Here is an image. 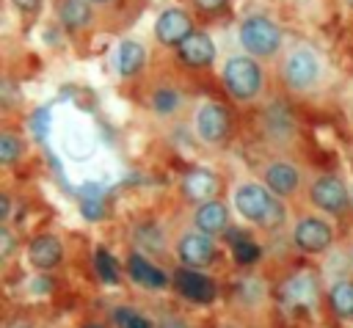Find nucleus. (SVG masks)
Returning a JSON list of instances; mask_svg holds the SVG:
<instances>
[{
  "label": "nucleus",
  "mask_w": 353,
  "mask_h": 328,
  "mask_svg": "<svg viewBox=\"0 0 353 328\" xmlns=\"http://www.w3.org/2000/svg\"><path fill=\"white\" fill-rule=\"evenodd\" d=\"M234 207L243 218L265 226V229H273L281 223L284 212L279 207V201L273 198V193L268 187H259V185H240L234 190Z\"/></svg>",
  "instance_id": "f257e3e1"
},
{
  "label": "nucleus",
  "mask_w": 353,
  "mask_h": 328,
  "mask_svg": "<svg viewBox=\"0 0 353 328\" xmlns=\"http://www.w3.org/2000/svg\"><path fill=\"white\" fill-rule=\"evenodd\" d=\"M237 36H240V44H243L251 55L270 58V55L281 47V30H279V25H276L273 19H268V17H259V14L243 19Z\"/></svg>",
  "instance_id": "f03ea898"
},
{
  "label": "nucleus",
  "mask_w": 353,
  "mask_h": 328,
  "mask_svg": "<svg viewBox=\"0 0 353 328\" xmlns=\"http://www.w3.org/2000/svg\"><path fill=\"white\" fill-rule=\"evenodd\" d=\"M223 85L234 99H251L262 88V69L251 55H234L223 66Z\"/></svg>",
  "instance_id": "7ed1b4c3"
},
{
  "label": "nucleus",
  "mask_w": 353,
  "mask_h": 328,
  "mask_svg": "<svg viewBox=\"0 0 353 328\" xmlns=\"http://www.w3.org/2000/svg\"><path fill=\"white\" fill-rule=\"evenodd\" d=\"M171 284H174V289L188 300V303H201V306H207V303H212L215 298H218V287H215V281L207 276V273H201L199 267H176L174 270V276H171Z\"/></svg>",
  "instance_id": "20e7f679"
},
{
  "label": "nucleus",
  "mask_w": 353,
  "mask_h": 328,
  "mask_svg": "<svg viewBox=\"0 0 353 328\" xmlns=\"http://www.w3.org/2000/svg\"><path fill=\"white\" fill-rule=\"evenodd\" d=\"M281 77L295 91L312 88L317 83V77H320V61H317V55L312 50H306V47L290 52V58L281 66Z\"/></svg>",
  "instance_id": "39448f33"
},
{
  "label": "nucleus",
  "mask_w": 353,
  "mask_h": 328,
  "mask_svg": "<svg viewBox=\"0 0 353 328\" xmlns=\"http://www.w3.org/2000/svg\"><path fill=\"white\" fill-rule=\"evenodd\" d=\"M176 256L185 267H207L215 262V243L204 232H185L176 243Z\"/></svg>",
  "instance_id": "423d86ee"
},
{
  "label": "nucleus",
  "mask_w": 353,
  "mask_h": 328,
  "mask_svg": "<svg viewBox=\"0 0 353 328\" xmlns=\"http://www.w3.org/2000/svg\"><path fill=\"white\" fill-rule=\"evenodd\" d=\"M292 240H295V245H298L301 251H306V254H320V251H325V248L334 243V232H331V226H328L325 221H320V218H301V221L295 223V229H292Z\"/></svg>",
  "instance_id": "0eeeda50"
},
{
  "label": "nucleus",
  "mask_w": 353,
  "mask_h": 328,
  "mask_svg": "<svg viewBox=\"0 0 353 328\" xmlns=\"http://www.w3.org/2000/svg\"><path fill=\"white\" fill-rule=\"evenodd\" d=\"M157 41L165 47H179L193 33V19L182 8H165L154 22Z\"/></svg>",
  "instance_id": "6e6552de"
},
{
  "label": "nucleus",
  "mask_w": 353,
  "mask_h": 328,
  "mask_svg": "<svg viewBox=\"0 0 353 328\" xmlns=\"http://www.w3.org/2000/svg\"><path fill=\"white\" fill-rule=\"evenodd\" d=\"M312 201L331 215H342L350 204V193L336 176H320L312 185Z\"/></svg>",
  "instance_id": "1a4fd4ad"
},
{
  "label": "nucleus",
  "mask_w": 353,
  "mask_h": 328,
  "mask_svg": "<svg viewBox=\"0 0 353 328\" xmlns=\"http://www.w3.org/2000/svg\"><path fill=\"white\" fill-rule=\"evenodd\" d=\"M196 132L201 135V141L207 143H221L229 135V110L223 105L207 102L199 113H196Z\"/></svg>",
  "instance_id": "9d476101"
},
{
  "label": "nucleus",
  "mask_w": 353,
  "mask_h": 328,
  "mask_svg": "<svg viewBox=\"0 0 353 328\" xmlns=\"http://www.w3.org/2000/svg\"><path fill=\"white\" fill-rule=\"evenodd\" d=\"M317 295H320V281H317V276L309 273V270L290 276V278L284 281V287H281V298H284V303L298 306V309L312 306V303L317 300Z\"/></svg>",
  "instance_id": "9b49d317"
},
{
  "label": "nucleus",
  "mask_w": 353,
  "mask_h": 328,
  "mask_svg": "<svg viewBox=\"0 0 353 328\" xmlns=\"http://www.w3.org/2000/svg\"><path fill=\"white\" fill-rule=\"evenodd\" d=\"M176 55L182 63L193 66V69H204L215 61V44L212 39L204 33V30H193L179 47H176Z\"/></svg>",
  "instance_id": "f8f14e48"
},
{
  "label": "nucleus",
  "mask_w": 353,
  "mask_h": 328,
  "mask_svg": "<svg viewBox=\"0 0 353 328\" xmlns=\"http://www.w3.org/2000/svg\"><path fill=\"white\" fill-rule=\"evenodd\" d=\"M127 273L132 276L135 284L149 287V289H163V287H168V281H171V276H165L163 267L152 265V262H149L146 256H141V254H130V259H127Z\"/></svg>",
  "instance_id": "ddd939ff"
},
{
  "label": "nucleus",
  "mask_w": 353,
  "mask_h": 328,
  "mask_svg": "<svg viewBox=\"0 0 353 328\" xmlns=\"http://www.w3.org/2000/svg\"><path fill=\"white\" fill-rule=\"evenodd\" d=\"M265 185L273 196H292L298 190V168L287 160H276L265 168Z\"/></svg>",
  "instance_id": "4468645a"
},
{
  "label": "nucleus",
  "mask_w": 353,
  "mask_h": 328,
  "mask_svg": "<svg viewBox=\"0 0 353 328\" xmlns=\"http://www.w3.org/2000/svg\"><path fill=\"white\" fill-rule=\"evenodd\" d=\"M61 256H63V245H61V240L52 237V234H41V237H36V240L28 245V259H30V265H33L36 270H50V267H55V265L61 262Z\"/></svg>",
  "instance_id": "2eb2a0df"
},
{
  "label": "nucleus",
  "mask_w": 353,
  "mask_h": 328,
  "mask_svg": "<svg viewBox=\"0 0 353 328\" xmlns=\"http://www.w3.org/2000/svg\"><path fill=\"white\" fill-rule=\"evenodd\" d=\"M182 190L190 201H212V196L218 193V176L207 168H193L185 174L182 179Z\"/></svg>",
  "instance_id": "dca6fc26"
},
{
  "label": "nucleus",
  "mask_w": 353,
  "mask_h": 328,
  "mask_svg": "<svg viewBox=\"0 0 353 328\" xmlns=\"http://www.w3.org/2000/svg\"><path fill=\"white\" fill-rule=\"evenodd\" d=\"M193 221H196V229L199 232H204V234H221L226 226H229V209L221 204V201H204L199 209H196V215H193Z\"/></svg>",
  "instance_id": "f3484780"
},
{
  "label": "nucleus",
  "mask_w": 353,
  "mask_h": 328,
  "mask_svg": "<svg viewBox=\"0 0 353 328\" xmlns=\"http://www.w3.org/2000/svg\"><path fill=\"white\" fill-rule=\"evenodd\" d=\"M328 306H331V311H334L336 317H342V320H350V317H353V281H350V278H342V281H336V284L331 287V292H328Z\"/></svg>",
  "instance_id": "a211bd4d"
},
{
  "label": "nucleus",
  "mask_w": 353,
  "mask_h": 328,
  "mask_svg": "<svg viewBox=\"0 0 353 328\" xmlns=\"http://www.w3.org/2000/svg\"><path fill=\"white\" fill-rule=\"evenodd\" d=\"M116 61H119V72H121L124 77H130V74H135V72L143 66V61H146V50H143L138 41L127 39V41L119 44V55H116Z\"/></svg>",
  "instance_id": "6ab92c4d"
},
{
  "label": "nucleus",
  "mask_w": 353,
  "mask_h": 328,
  "mask_svg": "<svg viewBox=\"0 0 353 328\" xmlns=\"http://www.w3.org/2000/svg\"><path fill=\"white\" fill-rule=\"evenodd\" d=\"M58 17L66 28H83L91 19V8L88 0H63L58 6Z\"/></svg>",
  "instance_id": "aec40b11"
},
{
  "label": "nucleus",
  "mask_w": 353,
  "mask_h": 328,
  "mask_svg": "<svg viewBox=\"0 0 353 328\" xmlns=\"http://www.w3.org/2000/svg\"><path fill=\"white\" fill-rule=\"evenodd\" d=\"M110 320H113L116 328H154L152 320L146 314H141L138 309H132V306H116L110 311Z\"/></svg>",
  "instance_id": "412c9836"
},
{
  "label": "nucleus",
  "mask_w": 353,
  "mask_h": 328,
  "mask_svg": "<svg viewBox=\"0 0 353 328\" xmlns=\"http://www.w3.org/2000/svg\"><path fill=\"white\" fill-rule=\"evenodd\" d=\"M94 267H97V273H99V278L105 281V284H119V265H116V259L105 251V248H97V254H94Z\"/></svg>",
  "instance_id": "4be33fe9"
},
{
  "label": "nucleus",
  "mask_w": 353,
  "mask_h": 328,
  "mask_svg": "<svg viewBox=\"0 0 353 328\" xmlns=\"http://www.w3.org/2000/svg\"><path fill=\"white\" fill-rule=\"evenodd\" d=\"M182 105V96L176 94V91H171V88H157L154 94H152V107L157 110V113H171V110H176Z\"/></svg>",
  "instance_id": "5701e85b"
},
{
  "label": "nucleus",
  "mask_w": 353,
  "mask_h": 328,
  "mask_svg": "<svg viewBox=\"0 0 353 328\" xmlns=\"http://www.w3.org/2000/svg\"><path fill=\"white\" fill-rule=\"evenodd\" d=\"M232 254H234V262L237 265H254L256 259H259V254H262V248L254 243V240H240V243H234L232 245Z\"/></svg>",
  "instance_id": "b1692460"
},
{
  "label": "nucleus",
  "mask_w": 353,
  "mask_h": 328,
  "mask_svg": "<svg viewBox=\"0 0 353 328\" xmlns=\"http://www.w3.org/2000/svg\"><path fill=\"white\" fill-rule=\"evenodd\" d=\"M19 154H22V141L17 135H11V132H3L0 135V163L11 165Z\"/></svg>",
  "instance_id": "393cba45"
},
{
  "label": "nucleus",
  "mask_w": 353,
  "mask_h": 328,
  "mask_svg": "<svg viewBox=\"0 0 353 328\" xmlns=\"http://www.w3.org/2000/svg\"><path fill=\"white\" fill-rule=\"evenodd\" d=\"M83 215L91 218V221H97V218L105 215V198H102V193L97 190V185H91V190H85V198H83Z\"/></svg>",
  "instance_id": "a878e982"
},
{
  "label": "nucleus",
  "mask_w": 353,
  "mask_h": 328,
  "mask_svg": "<svg viewBox=\"0 0 353 328\" xmlns=\"http://www.w3.org/2000/svg\"><path fill=\"white\" fill-rule=\"evenodd\" d=\"M229 0H193V6L201 11V14H218Z\"/></svg>",
  "instance_id": "bb28decb"
},
{
  "label": "nucleus",
  "mask_w": 353,
  "mask_h": 328,
  "mask_svg": "<svg viewBox=\"0 0 353 328\" xmlns=\"http://www.w3.org/2000/svg\"><path fill=\"white\" fill-rule=\"evenodd\" d=\"M11 3H14V8H19L25 14H36L41 8V0H11Z\"/></svg>",
  "instance_id": "cd10ccee"
},
{
  "label": "nucleus",
  "mask_w": 353,
  "mask_h": 328,
  "mask_svg": "<svg viewBox=\"0 0 353 328\" xmlns=\"http://www.w3.org/2000/svg\"><path fill=\"white\" fill-rule=\"evenodd\" d=\"M11 245H14L11 232H8V229H0V254L8 256V254H11Z\"/></svg>",
  "instance_id": "c85d7f7f"
},
{
  "label": "nucleus",
  "mask_w": 353,
  "mask_h": 328,
  "mask_svg": "<svg viewBox=\"0 0 353 328\" xmlns=\"http://www.w3.org/2000/svg\"><path fill=\"white\" fill-rule=\"evenodd\" d=\"M6 328H33V322H30L25 314H17V317H11V320L6 322Z\"/></svg>",
  "instance_id": "c756f323"
},
{
  "label": "nucleus",
  "mask_w": 353,
  "mask_h": 328,
  "mask_svg": "<svg viewBox=\"0 0 353 328\" xmlns=\"http://www.w3.org/2000/svg\"><path fill=\"white\" fill-rule=\"evenodd\" d=\"M8 212H11V209H8V196L3 193V196H0V218L6 221V218H8Z\"/></svg>",
  "instance_id": "7c9ffc66"
},
{
  "label": "nucleus",
  "mask_w": 353,
  "mask_h": 328,
  "mask_svg": "<svg viewBox=\"0 0 353 328\" xmlns=\"http://www.w3.org/2000/svg\"><path fill=\"white\" fill-rule=\"evenodd\" d=\"M80 328H108L105 322H99V320H88V322H83Z\"/></svg>",
  "instance_id": "2f4dec72"
},
{
  "label": "nucleus",
  "mask_w": 353,
  "mask_h": 328,
  "mask_svg": "<svg viewBox=\"0 0 353 328\" xmlns=\"http://www.w3.org/2000/svg\"><path fill=\"white\" fill-rule=\"evenodd\" d=\"M163 328H188L182 320H168V322H163Z\"/></svg>",
  "instance_id": "473e14b6"
},
{
  "label": "nucleus",
  "mask_w": 353,
  "mask_h": 328,
  "mask_svg": "<svg viewBox=\"0 0 353 328\" xmlns=\"http://www.w3.org/2000/svg\"><path fill=\"white\" fill-rule=\"evenodd\" d=\"M88 3H108V0H88Z\"/></svg>",
  "instance_id": "72a5a7b5"
},
{
  "label": "nucleus",
  "mask_w": 353,
  "mask_h": 328,
  "mask_svg": "<svg viewBox=\"0 0 353 328\" xmlns=\"http://www.w3.org/2000/svg\"><path fill=\"white\" fill-rule=\"evenodd\" d=\"M350 3H353V0H350Z\"/></svg>",
  "instance_id": "f704fd0d"
}]
</instances>
